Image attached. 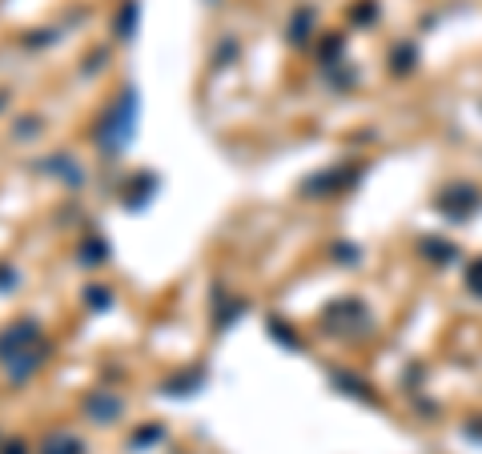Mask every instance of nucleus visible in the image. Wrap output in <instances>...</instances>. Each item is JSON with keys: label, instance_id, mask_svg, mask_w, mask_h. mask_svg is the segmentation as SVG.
I'll list each match as a JSON object with an SVG mask.
<instances>
[{"label": "nucleus", "instance_id": "obj_5", "mask_svg": "<svg viewBox=\"0 0 482 454\" xmlns=\"http://www.w3.org/2000/svg\"><path fill=\"white\" fill-rule=\"evenodd\" d=\"M101 258H105V245H101V242H89V249H85V265H96Z\"/></svg>", "mask_w": 482, "mask_h": 454}, {"label": "nucleus", "instance_id": "obj_3", "mask_svg": "<svg viewBox=\"0 0 482 454\" xmlns=\"http://www.w3.org/2000/svg\"><path fill=\"white\" fill-rule=\"evenodd\" d=\"M137 13H141V4H137V0H125V8H121V17H117V41H133Z\"/></svg>", "mask_w": 482, "mask_h": 454}, {"label": "nucleus", "instance_id": "obj_2", "mask_svg": "<svg viewBox=\"0 0 482 454\" xmlns=\"http://www.w3.org/2000/svg\"><path fill=\"white\" fill-rule=\"evenodd\" d=\"M85 410H89L96 422H109L112 414H121V402L109 398V394H89V398H85Z\"/></svg>", "mask_w": 482, "mask_h": 454}, {"label": "nucleus", "instance_id": "obj_6", "mask_svg": "<svg viewBox=\"0 0 482 454\" xmlns=\"http://www.w3.org/2000/svg\"><path fill=\"white\" fill-rule=\"evenodd\" d=\"M89 302H93L96 309H101V306H109V298H105V290H89Z\"/></svg>", "mask_w": 482, "mask_h": 454}, {"label": "nucleus", "instance_id": "obj_4", "mask_svg": "<svg viewBox=\"0 0 482 454\" xmlns=\"http://www.w3.org/2000/svg\"><path fill=\"white\" fill-rule=\"evenodd\" d=\"M85 446H80L77 438H68V434H52L45 442V454H80Z\"/></svg>", "mask_w": 482, "mask_h": 454}, {"label": "nucleus", "instance_id": "obj_1", "mask_svg": "<svg viewBox=\"0 0 482 454\" xmlns=\"http://www.w3.org/2000/svg\"><path fill=\"white\" fill-rule=\"evenodd\" d=\"M133 129H137V89H125V97L109 109L105 125L96 133V141H101L105 153H121V149L133 141Z\"/></svg>", "mask_w": 482, "mask_h": 454}, {"label": "nucleus", "instance_id": "obj_7", "mask_svg": "<svg viewBox=\"0 0 482 454\" xmlns=\"http://www.w3.org/2000/svg\"><path fill=\"white\" fill-rule=\"evenodd\" d=\"M4 454H24V446L16 442V446H4Z\"/></svg>", "mask_w": 482, "mask_h": 454}]
</instances>
